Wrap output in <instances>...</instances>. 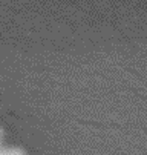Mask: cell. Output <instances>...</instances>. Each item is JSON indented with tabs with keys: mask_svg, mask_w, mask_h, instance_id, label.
Segmentation results:
<instances>
[{
	"mask_svg": "<svg viewBox=\"0 0 147 155\" xmlns=\"http://www.w3.org/2000/svg\"><path fill=\"white\" fill-rule=\"evenodd\" d=\"M3 144V132H2V129H0V146Z\"/></svg>",
	"mask_w": 147,
	"mask_h": 155,
	"instance_id": "2",
	"label": "cell"
},
{
	"mask_svg": "<svg viewBox=\"0 0 147 155\" xmlns=\"http://www.w3.org/2000/svg\"><path fill=\"white\" fill-rule=\"evenodd\" d=\"M0 155H26V153L18 147H9V146L2 144L0 146Z\"/></svg>",
	"mask_w": 147,
	"mask_h": 155,
	"instance_id": "1",
	"label": "cell"
}]
</instances>
